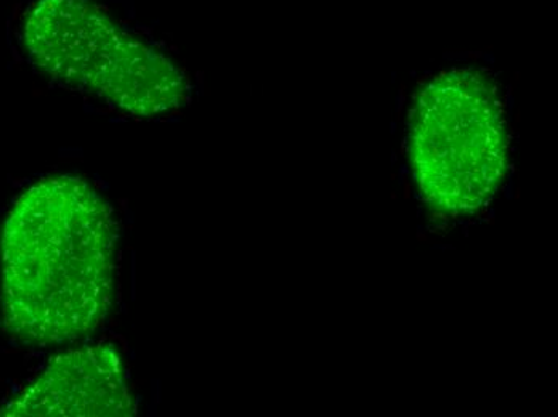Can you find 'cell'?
Listing matches in <instances>:
<instances>
[{"label": "cell", "mask_w": 558, "mask_h": 417, "mask_svg": "<svg viewBox=\"0 0 558 417\" xmlns=\"http://www.w3.org/2000/svg\"><path fill=\"white\" fill-rule=\"evenodd\" d=\"M410 156L432 209L461 217L485 208L509 158L506 111L492 77L465 68L425 84L411 111Z\"/></svg>", "instance_id": "cell-3"}, {"label": "cell", "mask_w": 558, "mask_h": 417, "mask_svg": "<svg viewBox=\"0 0 558 417\" xmlns=\"http://www.w3.org/2000/svg\"><path fill=\"white\" fill-rule=\"evenodd\" d=\"M22 44L47 76L122 113L162 116L189 100L182 68L97 0H33L23 15Z\"/></svg>", "instance_id": "cell-2"}, {"label": "cell", "mask_w": 558, "mask_h": 417, "mask_svg": "<svg viewBox=\"0 0 558 417\" xmlns=\"http://www.w3.org/2000/svg\"><path fill=\"white\" fill-rule=\"evenodd\" d=\"M118 226L100 193L73 175L31 185L0 238L3 324L23 344L77 341L114 305Z\"/></svg>", "instance_id": "cell-1"}, {"label": "cell", "mask_w": 558, "mask_h": 417, "mask_svg": "<svg viewBox=\"0 0 558 417\" xmlns=\"http://www.w3.org/2000/svg\"><path fill=\"white\" fill-rule=\"evenodd\" d=\"M135 412L121 357L101 345L58 355L0 416L129 417Z\"/></svg>", "instance_id": "cell-4"}]
</instances>
